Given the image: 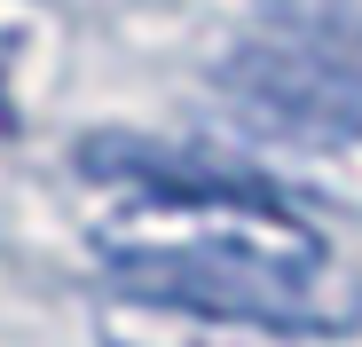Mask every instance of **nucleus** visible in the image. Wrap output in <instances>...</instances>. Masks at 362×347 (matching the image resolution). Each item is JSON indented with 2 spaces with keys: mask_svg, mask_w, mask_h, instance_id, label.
I'll list each match as a JSON object with an SVG mask.
<instances>
[{
  "mask_svg": "<svg viewBox=\"0 0 362 347\" xmlns=\"http://www.w3.org/2000/svg\"><path fill=\"white\" fill-rule=\"evenodd\" d=\"M197 142L284 213L291 205L362 213V119L354 110L260 95V87H221V110H205Z\"/></svg>",
  "mask_w": 362,
  "mask_h": 347,
  "instance_id": "2",
  "label": "nucleus"
},
{
  "mask_svg": "<svg viewBox=\"0 0 362 347\" xmlns=\"http://www.w3.org/2000/svg\"><path fill=\"white\" fill-rule=\"evenodd\" d=\"M252 8H260L284 40L323 47V55H339V64L362 72V0H252Z\"/></svg>",
  "mask_w": 362,
  "mask_h": 347,
  "instance_id": "4",
  "label": "nucleus"
},
{
  "mask_svg": "<svg viewBox=\"0 0 362 347\" xmlns=\"http://www.w3.org/2000/svg\"><path fill=\"white\" fill-rule=\"evenodd\" d=\"M118 292L189 300L291 339H339L362 324V276L299 213L236 190H142L103 221Z\"/></svg>",
  "mask_w": 362,
  "mask_h": 347,
  "instance_id": "1",
  "label": "nucleus"
},
{
  "mask_svg": "<svg viewBox=\"0 0 362 347\" xmlns=\"http://www.w3.org/2000/svg\"><path fill=\"white\" fill-rule=\"evenodd\" d=\"M95 339L103 347H308L291 331L236 324V316H213L189 300H150V292H110L95 308Z\"/></svg>",
  "mask_w": 362,
  "mask_h": 347,
  "instance_id": "3",
  "label": "nucleus"
}]
</instances>
